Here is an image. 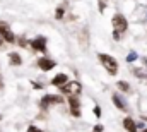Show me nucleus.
I'll return each instance as SVG.
<instances>
[{"label":"nucleus","instance_id":"f257e3e1","mask_svg":"<svg viewBox=\"0 0 147 132\" xmlns=\"http://www.w3.org/2000/svg\"><path fill=\"white\" fill-rule=\"evenodd\" d=\"M98 59H99V62L105 65V69H106L110 74H116V72H118V62H116L111 55H108V53H99Z\"/></svg>","mask_w":147,"mask_h":132},{"label":"nucleus","instance_id":"f03ea898","mask_svg":"<svg viewBox=\"0 0 147 132\" xmlns=\"http://www.w3.org/2000/svg\"><path fill=\"white\" fill-rule=\"evenodd\" d=\"M111 24H113V29H115V33L121 34L127 31V28H128V22H127V19L121 16V14H115L113 16V19H111Z\"/></svg>","mask_w":147,"mask_h":132},{"label":"nucleus","instance_id":"7ed1b4c3","mask_svg":"<svg viewBox=\"0 0 147 132\" xmlns=\"http://www.w3.org/2000/svg\"><path fill=\"white\" fill-rule=\"evenodd\" d=\"M60 91L62 93H65V95H69V96H77L80 91H82V86L77 82V81H67L65 84H62L60 86Z\"/></svg>","mask_w":147,"mask_h":132},{"label":"nucleus","instance_id":"20e7f679","mask_svg":"<svg viewBox=\"0 0 147 132\" xmlns=\"http://www.w3.org/2000/svg\"><path fill=\"white\" fill-rule=\"evenodd\" d=\"M0 38L5 39L7 43H14V39H16V36H14V33L10 31L9 24L3 22V21H0Z\"/></svg>","mask_w":147,"mask_h":132},{"label":"nucleus","instance_id":"39448f33","mask_svg":"<svg viewBox=\"0 0 147 132\" xmlns=\"http://www.w3.org/2000/svg\"><path fill=\"white\" fill-rule=\"evenodd\" d=\"M65 99L62 98V96H58V95H46V96H43L41 98V105L43 106H50V105H62Z\"/></svg>","mask_w":147,"mask_h":132},{"label":"nucleus","instance_id":"423d86ee","mask_svg":"<svg viewBox=\"0 0 147 132\" xmlns=\"http://www.w3.org/2000/svg\"><path fill=\"white\" fill-rule=\"evenodd\" d=\"M69 105H70V113L74 117H80V103L77 96H69Z\"/></svg>","mask_w":147,"mask_h":132},{"label":"nucleus","instance_id":"0eeeda50","mask_svg":"<svg viewBox=\"0 0 147 132\" xmlns=\"http://www.w3.org/2000/svg\"><path fill=\"white\" fill-rule=\"evenodd\" d=\"M29 45H31L33 50H36V52H46V39H45L43 36H39V38H36V39H33Z\"/></svg>","mask_w":147,"mask_h":132},{"label":"nucleus","instance_id":"6e6552de","mask_svg":"<svg viewBox=\"0 0 147 132\" xmlns=\"http://www.w3.org/2000/svg\"><path fill=\"white\" fill-rule=\"evenodd\" d=\"M38 67L46 72V70H51V69L55 67V62H53L51 59H46V57H45V59H39V60H38Z\"/></svg>","mask_w":147,"mask_h":132},{"label":"nucleus","instance_id":"1a4fd4ad","mask_svg":"<svg viewBox=\"0 0 147 132\" xmlns=\"http://www.w3.org/2000/svg\"><path fill=\"white\" fill-rule=\"evenodd\" d=\"M67 81H69V77H67L65 74H57V76L51 79V84H53V86H57V88H60V86H62V84H65Z\"/></svg>","mask_w":147,"mask_h":132},{"label":"nucleus","instance_id":"9d476101","mask_svg":"<svg viewBox=\"0 0 147 132\" xmlns=\"http://www.w3.org/2000/svg\"><path fill=\"white\" fill-rule=\"evenodd\" d=\"M123 127L128 132H137V125H135V122H134L130 117H127V118L123 120Z\"/></svg>","mask_w":147,"mask_h":132},{"label":"nucleus","instance_id":"9b49d317","mask_svg":"<svg viewBox=\"0 0 147 132\" xmlns=\"http://www.w3.org/2000/svg\"><path fill=\"white\" fill-rule=\"evenodd\" d=\"M113 103H115V106L116 108H120V110H127V105H125V101L121 96H118V95H113Z\"/></svg>","mask_w":147,"mask_h":132},{"label":"nucleus","instance_id":"f8f14e48","mask_svg":"<svg viewBox=\"0 0 147 132\" xmlns=\"http://www.w3.org/2000/svg\"><path fill=\"white\" fill-rule=\"evenodd\" d=\"M9 60H10L12 65H21V64H22V59H21L19 53H10V55H9Z\"/></svg>","mask_w":147,"mask_h":132},{"label":"nucleus","instance_id":"ddd939ff","mask_svg":"<svg viewBox=\"0 0 147 132\" xmlns=\"http://www.w3.org/2000/svg\"><path fill=\"white\" fill-rule=\"evenodd\" d=\"M121 91H125V93H128L130 91V86H128V82H125V81H118V84H116Z\"/></svg>","mask_w":147,"mask_h":132},{"label":"nucleus","instance_id":"4468645a","mask_svg":"<svg viewBox=\"0 0 147 132\" xmlns=\"http://www.w3.org/2000/svg\"><path fill=\"white\" fill-rule=\"evenodd\" d=\"M63 14H65V10H63L62 7H58V9H57V12H55V17H57V19H62V17H63Z\"/></svg>","mask_w":147,"mask_h":132},{"label":"nucleus","instance_id":"2eb2a0df","mask_svg":"<svg viewBox=\"0 0 147 132\" xmlns=\"http://www.w3.org/2000/svg\"><path fill=\"white\" fill-rule=\"evenodd\" d=\"M134 74H135L137 77H144V79L147 77L146 74H144V70H142V69H135V70H134Z\"/></svg>","mask_w":147,"mask_h":132},{"label":"nucleus","instance_id":"dca6fc26","mask_svg":"<svg viewBox=\"0 0 147 132\" xmlns=\"http://www.w3.org/2000/svg\"><path fill=\"white\" fill-rule=\"evenodd\" d=\"M135 59H137V55H135V52H132V53H130V55L127 57V62H134Z\"/></svg>","mask_w":147,"mask_h":132},{"label":"nucleus","instance_id":"f3484780","mask_svg":"<svg viewBox=\"0 0 147 132\" xmlns=\"http://www.w3.org/2000/svg\"><path fill=\"white\" fill-rule=\"evenodd\" d=\"M28 132H43V131L38 129V127H34V125H31V127H28Z\"/></svg>","mask_w":147,"mask_h":132},{"label":"nucleus","instance_id":"a211bd4d","mask_svg":"<svg viewBox=\"0 0 147 132\" xmlns=\"http://www.w3.org/2000/svg\"><path fill=\"white\" fill-rule=\"evenodd\" d=\"M94 115L96 117H101V108L99 106H94Z\"/></svg>","mask_w":147,"mask_h":132},{"label":"nucleus","instance_id":"6ab92c4d","mask_svg":"<svg viewBox=\"0 0 147 132\" xmlns=\"http://www.w3.org/2000/svg\"><path fill=\"white\" fill-rule=\"evenodd\" d=\"M105 9H106V3H105V2H101V0H99V10H101V12H103V10H105Z\"/></svg>","mask_w":147,"mask_h":132},{"label":"nucleus","instance_id":"aec40b11","mask_svg":"<svg viewBox=\"0 0 147 132\" xmlns=\"http://www.w3.org/2000/svg\"><path fill=\"white\" fill-rule=\"evenodd\" d=\"M94 132H103V125H96L94 127Z\"/></svg>","mask_w":147,"mask_h":132},{"label":"nucleus","instance_id":"412c9836","mask_svg":"<svg viewBox=\"0 0 147 132\" xmlns=\"http://www.w3.org/2000/svg\"><path fill=\"white\" fill-rule=\"evenodd\" d=\"M0 45H2V38H0Z\"/></svg>","mask_w":147,"mask_h":132},{"label":"nucleus","instance_id":"4be33fe9","mask_svg":"<svg viewBox=\"0 0 147 132\" xmlns=\"http://www.w3.org/2000/svg\"><path fill=\"white\" fill-rule=\"evenodd\" d=\"M0 88H2V82H0Z\"/></svg>","mask_w":147,"mask_h":132},{"label":"nucleus","instance_id":"5701e85b","mask_svg":"<svg viewBox=\"0 0 147 132\" xmlns=\"http://www.w3.org/2000/svg\"><path fill=\"white\" fill-rule=\"evenodd\" d=\"M144 132H147V129H146V131H144Z\"/></svg>","mask_w":147,"mask_h":132},{"label":"nucleus","instance_id":"b1692460","mask_svg":"<svg viewBox=\"0 0 147 132\" xmlns=\"http://www.w3.org/2000/svg\"><path fill=\"white\" fill-rule=\"evenodd\" d=\"M0 118H2V115H0Z\"/></svg>","mask_w":147,"mask_h":132}]
</instances>
